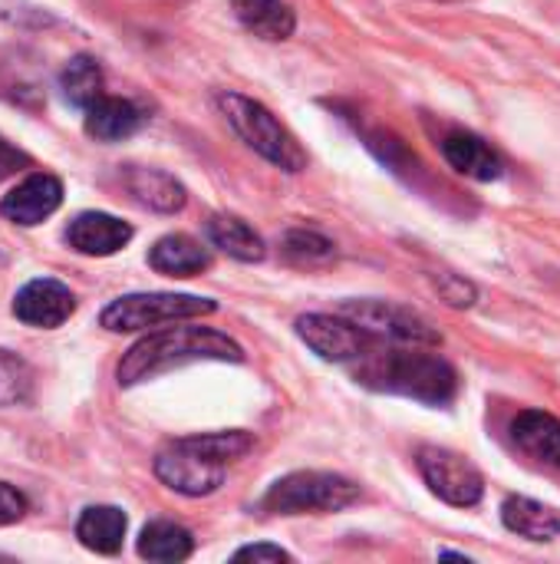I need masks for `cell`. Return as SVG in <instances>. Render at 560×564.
I'll return each mask as SVG.
<instances>
[{
  "mask_svg": "<svg viewBox=\"0 0 560 564\" xmlns=\"http://www.w3.org/2000/svg\"><path fill=\"white\" fill-rule=\"evenodd\" d=\"M356 364V380L370 390L380 393H396L409 397L429 406H446L459 393V377L455 370L432 354H422L419 347L409 350H383L380 340L360 357Z\"/></svg>",
  "mask_w": 560,
  "mask_h": 564,
  "instance_id": "cell-1",
  "label": "cell"
},
{
  "mask_svg": "<svg viewBox=\"0 0 560 564\" xmlns=\"http://www.w3.org/2000/svg\"><path fill=\"white\" fill-rule=\"evenodd\" d=\"M201 360H221V364H241L244 350L228 334L215 327H168L162 334L142 337L122 360H119V383L135 387L142 380H155L168 370H178L185 364Z\"/></svg>",
  "mask_w": 560,
  "mask_h": 564,
  "instance_id": "cell-2",
  "label": "cell"
},
{
  "mask_svg": "<svg viewBox=\"0 0 560 564\" xmlns=\"http://www.w3.org/2000/svg\"><path fill=\"white\" fill-rule=\"evenodd\" d=\"M218 106L224 112V119L231 122V129L271 165L284 169V172H300L307 165V155L300 149V142L274 119V112L267 106H261L257 99H248L241 93H221Z\"/></svg>",
  "mask_w": 560,
  "mask_h": 564,
  "instance_id": "cell-3",
  "label": "cell"
},
{
  "mask_svg": "<svg viewBox=\"0 0 560 564\" xmlns=\"http://www.w3.org/2000/svg\"><path fill=\"white\" fill-rule=\"evenodd\" d=\"M356 499L360 486L337 473H290L267 489L264 509L274 516H327L343 512Z\"/></svg>",
  "mask_w": 560,
  "mask_h": 564,
  "instance_id": "cell-4",
  "label": "cell"
},
{
  "mask_svg": "<svg viewBox=\"0 0 560 564\" xmlns=\"http://www.w3.org/2000/svg\"><path fill=\"white\" fill-rule=\"evenodd\" d=\"M215 301L195 297V294H129L112 301L102 311V327L112 334H129V330H149L158 324H175V321H191L215 314Z\"/></svg>",
  "mask_w": 560,
  "mask_h": 564,
  "instance_id": "cell-5",
  "label": "cell"
},
{
  "mask_svg": "<svg viewBox=\"0 0 560 564\" xmlns=\"http://www.w3.org/2000/svg\"><path fill=\"white\" fill-rule=\"evenodd\" d=\"M343 317H350L356 327H363L380 344H406V347H439V330L416 311L389 304V301H347L340 307Z\"/></svg>",
  "mask_w": 560,
  "mask_h": 564,
  "instance_id": "cell-6",
  "label": "cell"
},
{
  "mask_svg": "<svg viewBox=\"0 0 560 564\" xmlns=\"http://www.w3.org/2000/svg\"><path fill=\"white\" fill-rule=\"evenodd\" d=\"M155 476L172 489V492H182V496H191V499H201V496H211L221 489L224 476H228V463L208 456L201 446L188 440H175L168 449H162L155 456Z\"/></svg>",
  "mask_w": 560,
  "mask_h": 564,
  "instance_id": "cell-7",
  "label": "cell"
},
{
  "mask_svg": "<svg viewBox=\"0 0 560 564\" xmlns=\"http://www.w3.org/2000/svg\"><path fill=\"white\" fill-rule=\"evenodd\" d=\"M416 463H419V473H422L429 492L439 496L442 502H449L455 509H472L482 502L485 479L465 456H459L452 449H439V446H422Z\"/></svg>",
  "mask_w": 560,
  "mask_h": 564,
  "instance_id": "cell-8",
  "label": "cell"
},
{
  "mask_svg": "<svg viewBox=\"0 0 560 564\" xmlns=\"http://www.w3.org/2000/svg\"><path fill=\"white\" fill-rule=\"evenodd\" d=\"M297 337L330 364H353L376 344V337H370L343 314H304L297 321Z\"/></svg>",
  "mask_w": 560,
  "mask_h": 564,
  "instance_id": "cell-9",
  "label": "cell"
},
{
  "mask_svg": "<svg viewBox=\"0 0 560 564\" xmlns=\"http://www.w3.org/2000/svg\"><path fill=\"white\" fill-rule=\"evenodd\" d=\"M73 311H76L73 291L53 278H36V281L23 284L13 297L17 321L40 327V330H53V327L66 324L73 317Z\"/></svg>",
  "mask_w": 560,
  "mask_h": 564,
  "instance_id": "cell-10",
  "label": "cell"
},
{
  "mask_svg": "<svg viewBox=\"0 0 560 564\" xmlns=\"http://www.w3.org/2000/svg\"><path fill=\"white\" fill-rule=\"evenodd\" d=\"M63 202V185L59 178L46 175V172H36V175H26L20 185H13L3 202H0V212L3 218H10L13 225H23V228H33L40 225L43 218H50Z\"/></svg>",
  "mask_w": 560,
  "mask_h": 564,
  "instance_id": "cell-11",
  "label": "cell"
},
{
  "mask_svg": "<svg viewBox=\"0 0 560 564\" xmlns=\"http://www.w3.org/2000/svg\"><path fill=\"white\" fill-rule=\"evenodd\" d=\"M66 241L79 254L106 258V254H116L119 248H125L132 241V225H125L106 212H83L69 221Z\"/></svg>",
  "mask_w": 560,
  "mask_h": 564,
  "instance_id": "cell-12",
  "label": "cell"
},
{
  "mask_svg": "<svg viewBox=\"0 0 560 564\" xmlns=\"http://www.w3.org/2000/svg\"><path fill=\"white\" fill-rule=\"evenodd\" d=\"M442 155L459 175L475 178V182H495V178H502V169H505L498 152L485 139H479L475 132H465V129H452L442 139Z\"/></svg>",
  "mask_w": 560,
  "mask_h": 564,
  "instance_id": "cell-13",
  "label": "cell"
},
{
  "mask_svg": "<svg viewBox=\"0 0 560 564\" xmlns=\"http://www.w3.org/2000/svg\"><path fill=\"white\" fill-rule=\"evenodd\" d=\"M515 446L531 456L535 463L558 466L560 469V420L541 410H525L512 420Z\"/></svg>",
  "mask_w": 560,
  "mask_h": 564,
  "instance_id": "cell-14",
  "label": "cell"
},
{
  "mask_svg": "<svg viewBox=\"0 0 560 564\" xmlns=\"http://www.w3.org/2000/svg\"><path fill=\"white\" fill-rule=\"evenodd\" d=\"M149 264L168 278H191V274H201L205 268H211V254L188 235H165L149 251Z\"/></svg>",
  "mask_w": 560,
  "mask_h": 564,
  "instance_id": "cell-15",
  "label": "cell"
},
{
  "mask_svg": "<svg viewBox=\"0 0 560 564\" xmlns=\"http://www.w3.org/2000/svg\"><path fill=\"white\" fill-rule=\"evenodd\" d=\"M142 126V112L139 106H132L129 99H116V96H99L89 109H86V132L99 142H119L129 139L132 132H139Z\"/></svg>",
  "mask_w": 560,
  "mask_h": 564,
  "instance_id": "cell-16",
  "label": "cell"
},
{
  "mask_svg": "<svg viewBox=\"0 0 560 564\" xmlns=\"http://www.w3.org/2000/svg\"><path fill=\"white\" fill-rule=\"evenodd\" d=\"M502 522L508 532L528 539V542H551L560 535V516L554 509H548L545 502L525 499V496H512L502 506Z\"/></svg>",
  "mask_w": 560,
  "mask_h": 564,
  "instance_id": "cell-17",
  "label": "cell"
},
{
  "mask_svg": "<svg viewBox=\"0 0 560 564\" xmlns=\"http://www.w3.org/2000/svg\"><path fill=\"white\" fill-rule=\"evenodd\" d=\"M125 188L139 205H145L152 212L172 215V212H182V205H185V188L168 172H158V169H129Z\"/></svg>",
  "mask_w": 560,
  "mask_h": 564,
  "instance_id": "cell-18",
  "label": "cell"
},
{
  "mask_svg": "<svg viewBox=\"0 0 560 564\" xmlns=\"http://www.w3.org/2000/svg\"><path fill=\"white\" fill-rule=\"evenodd\" d=\"M76 539L96 555H116L125 539V516L112 506H89L76 522Z\"/></svg>",
  "mask_w": 560,
  "mask_h": 564,
  "instance_id": "cell-19",
  "label": "cell"
},
{
  "mask_svg": "<svg viewBox=\"0 0 560 564\" xmlns=\"http://www.w3.org/2000/svg\"><path fill=\"white\" fill-rule=\"evenodd\" d=\"M238 20L261 40H287L297 26L294 10L284 0H231Z\"/></svg>",
  "mask_w": 560,
  "mask_h": 564,
  "instance_id": "cell-20",
  "label": "cell"
},
{
  "mask_svg": "<svg viewBox=\"0 0 560 564\" xmlns=\"http://www.w3.org/2000/svg\"><path fill=\"white\" fill-rule=\"evenodd\" d=\"M208 238L215 248H221L224 254L238 258V261H261L264 258V241L254 235V228L234 215H215L208 221Z\"/></svg>",
  "mask_w": 560,
  "mask_h": 564,
  "instance_id": "cell-21",
  "label": "cell"
},
{
  "mask_svg": "<svg viewBox=\"0 0 560 564\" xmlns=\"http://www.w3.org/2000/svg\"><path fill=\"white\" fill-rule=\"evenodd\" d=\"M195 552V539L188 529L175 522H149L139 539V555L149 562H185Z\"/></svg>",
  "mask_w": 560,
  "mask_h": 564,
  "instance_id": "cell-22",
  "label": "cell"
},
{
  "mask_svg": "<svg viewBox=\"0 0 560 564\" xmlns=\"http://www.w3.org/2000/svg\"><path fill=\"white\" fill-rule=\"evenodd\" d=\"M59 89L73 106L89 109L102 96V69H99V63L92 56H73L66 63V69L59 73Z\"/></svg>",
  "mask_w": 560,
  "mask_h": 564,
  "instance_id": "cell-23",
  "label": "cell"
},
{
  "mask_svg": "<svg viewBox=\"0 0 560 564\" xmlns=\"http://www.w3.org/2000/svg\"><path fill=\"white\" fill-rule=\"evenodd\" d=\"M33 393V370L23 357L0 350V406H20Z\"/></svg>",
  "mask_w": 560,
  "mask_h": 564,
  "instance_id": "cell-24",
  "label": "cell"
},
{
  "mask_svg": "<svg viewBox=\"0 0 560 564\" xmlns=\"http://www.w3.org/2000/svg\"><path fill=\"white\" fill-rule=\"evenodd\" d=\"M284 251L294 261H327L333 258V241L323 238L320 231H290L284 238Z\"/></svg>",
  "mask_w": 560,
  "mask_h": 564,
  "instance_id": "cell-25",
  "label": "cell"
},
{
  "mask_svg": "<svg viewBox=\"0 0 560 564\" xmlns=\"http://www.w3.org/2000/svg\"><path fill=\"white\" fill-rule=\"evenodd\" d=\"M436 288H439L442 301L452 304V307H472L475 304V284H469L459 274H439Z\"/></svg>",
  "mask_w": 560,
  "mask_h": 564,
  "instance_id": "cell-26",
  "label": "cell"
},
{
  "mask_svg": "<svg viewBox=\"0 0 560 564\" xmlns=\"http://www.w3.org/2000/svg\"><path fill=\"white\" fill-rule=\"evenodd\" d=\"M23 512H26V499H23L13 486L0 482V525H13V522H20V519H23Z\"/></svg>",
  "mask_w": 560,
  "mask_h": 564,
  "instance_id": "cell-27",
  "label": "cell"
},
{
  "mask_svg": "<svg viewBox=\"0 0 560 564\" xmlns=\"http://www.w3.org/2000/svg\"><path fill=\"white\" fill-rule=\"evenodd\" d=\"M234 558L238 562H290V555L277 545H248Z\"/></svg>",
  "mask_w": 560,
  "mask_h": 564,
  "instance_id": "cell-28",
  "label": "cell"
},
{
  "mask_svg": "<svg viewBox=\"0 0 560 564\" xmlns=\"http://www.w3.org/2000/svg\"><path fill=\"white\" fill-rule=\"evenodd\" d=\"M20 165H26V155H23V152H17L10 142H3V139H0V178L13 175Z\"/></svg>",
  "mask_w": 560,
  "mask_h": 564,
  "instance_id": "cell-29",
  "label": "cell"
}]
</instances>
